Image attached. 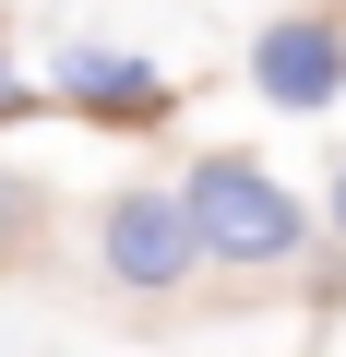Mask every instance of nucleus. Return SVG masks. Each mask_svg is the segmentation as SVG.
Segmentation results:
<instances>
[{
    "label": "nucleus",
    "instance_id": "nucleus-7",
    "mask_svg": "<svg viewBox=\"0 0 346 357\" xmlns=\"http://www.w3.org/2000/svg\"><path fill=\"white\" fill-rule=\"evenodd\" d=\"M334 238H346V167H334Z\"/></svg>",
    "mask_w": 346,
    "mask_h": 357
},
{
    "label": "nucleus",
    "instance_id": "nucleus-3",
    "mask_svg": "<svg viewBox=\"0 0 346 357\" xmlns=\"http://www.w3.org/2000/svg\"><path fill=\"white\" fill-rule=\"evenodd\" d=\"M48 96L84 107V119H108V131H155L180 84H167L155 60H131V48H60L48 60Z\"/></svg>",
    "mask_w": 346,
    "mask_h": 357
},
{
    "label": "nucleus",
    "instance_id": "nucleus-5",
    "mask_svg": "<svg viewBox=\"0 0 346 357\" xmlns=\"http://www.w3.org/2000/svg\"><path fill=\"white\" fill-rule=\"evenodd\" d=\"M24 238H36V178L0 167V250H24Z\"/></svg>",
    "mask_w": 346,
    "mask_h": 357
},
{
    "label": "nucleus",
    "instance_id": "nucleus-1",
    "mask_svg": "<svg viewBox=\"0 0 346 357\" xmlns=\"http://www.w3.org/2000/svg\"><path fill=\"white\" fill-rule=\"evenodd\" d=\"M180 203H192V227H203V262H298L310 250V203L287 191L275 167H251V155H192V178H180Z\"/></svg>",
    "mask_w": 346,
    "mask_h": 357
},
{
    "label": "nucleus",
    "instance_id": "nucleus-6",
    "mask_svg": "<svg viewBox=\"0 0 346 357\" xmlns=\"http://www.w3.org/2000/svg\"><path fill=\"white\" fill-rule=\"evenodd\" d=\"M24 107H48V96L24 84V60H13V36H0V119H24Z\"/></svg>",
    "mask_w": 346,
    "mask_h": 357
},
{
    "label": "nucleus",
    "instance_id": "nucleus-2",
    "mask_svg": "<svg viewBox=\"0 0 346 357\" xmlns=\"http://www.w3.org/2000/svg\"><path fill=\"white\" fill-rule=\"evenodd\" d=\"M96 262H108L131 298L192 286V262H203V227H192V203H180V178H167V191H120V203L96 215Z\"/></svg>",
    "mask_w": 346,
    "mask_h": 357
},
{
    "label": "nucleus",
    "instance_id": "nucleus-4",
    "mask_svg": "<svg viewBox=\"0 0 346 357\" xmlns=\"http://www.w3.org/2000/svg\"><path fill=\"white\" fill-rule=\"evenodd\" d=\"M251 84H263L275 107H334V96H346V24H334V13H275V24L251 36Z\"/></svg>",
    "mask_w": 346,
    "mask_h": 357
}]
</instances>
